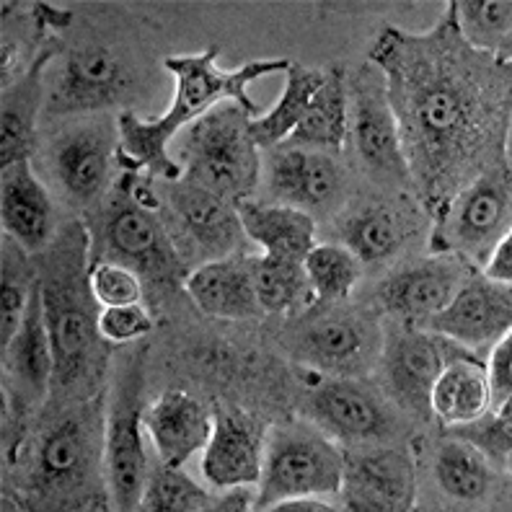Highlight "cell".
<instances>
[{
	"instance_id": "cell-1",
	"label": "cell",
	"mask_w": 512,
	"mask_h": 512,
	"mask_svg": "<svg viewBox=\"0 0 512 512\" xmlns=\"http://www.w3.org/2000/svg\"><path fill=\"white\" fill-rule=\"evenodd\" d=\"M368 63L386 81L406 166L430 218L484 171L510 161V63L466 44L453 0L422 34L386 26Z\"/></svg>"
},
{
	"instance_id": "cell-2",
	"label": "cell",
	"mask_w": 512,
	"mask_h": 512,
	"mask_svg": "<svg viewBox=\"0 0 512 512\" xmlns=\"http://www.w3.org/2000/svg\"><path fill=\"white\" fill-rule=\"evenodd\" d=\"M220 44L194 55H171L163 68L176 78V99L169 109L153 119L135 112H119L117 117V169L125 174L148 176L153 182L174 184L184 176L182 166L169 153L171 140L192 122L215 109L223 101H233L251 119L262 117V104L249 96V83L264 75L285 73L290 60H251L236 70L218 68Z\"/></svg>"
},
{
	"instance_id": "cell-3",
	"label": "cell",
	"mask_w": 512,
	"mask_h": 512,
	"mask_svg": "<svg viewBox=\"0 0 512 512\" xmlns=\"http://www.w3.org/2000/svg\"><path fill=\"white\" fill-rule=\"evenodd\" d=\"M42 282L44 313L50 324L52 352H55L57 386H73L88 373L99 342V313L88 288V259L91 238L81 223L65 225L57 241L47 246Z\"/></svg>"
},
{
	"instance_id": "cell-4",
	"label": "cell",
	"mask_w": 512,
	"mask_h": 512,
	"mask_svg": "<svg viewBox=\"0 0 512 512\" xmlns=\"http://www.w3.org/2000/svg\"><path fill=\"white\" fill-rule=\"evenodd\" d=\"M244 109L223 101L187 127L179 140V166L192 182L228 202L254 200L262 184V153L249 130Z\"/></svg>"
},
{
	"instance_id": "cell-5",
	"label": "cell",
	"mask_w": 512,
	"mask_h": 512,
	"mask_svg": "<svg viewBox=\"0 0 512 512\" xmlns=\"http://www.w3.org/2000/svg\"><path fill=\"white\" fill-rule=\"evenodd\" d=\"M344 479V453L321 427L290 425L275 430L264 443L262 476L256 484L254 510L293 497L339 494Z\"/></svg>"
},
{
	"instance_id": "cell-6",
	"label": "cell",
	"mask_w": 512,
	"mask_h": 512,
	"mask_svg": "<svg viewBox=\"0 0 512 512\" xmlns=\"http://www.w3.org/2000/svg\"><path fill=\"white\" fill-rule=\"evenodd\" d=\"M510 161L484 171L432 215L430 256H458L484 264L489 251L510 233Z\"/></svg>"
},
{
	"instance_id": "cell-7",
	"label": "cell",
	"mask_w": 512,
	"mask_h": 512,
	"mask_svg": "<svg viewBox=\"0 0 512 512\" xmlns=\"http://www.w3.org/2000/svg\"><path fill=\"white\" fill-rule=\"evenodd\" d=\"M91 259H112L125 264L138 272L140 280L156 285H174L176 280H182L184 285V277L189 275L158 210L140 205L119 184Z\"/></svg>"
},
{
	"instance_id": "cell-8",
	"label": "cell",
	"mask_w": 512,
	"mask_h": 512,
	"mask_svg": "<svg viewBox=\"0 0 512 512\" xmlns=\"http://www.w3.org/2000/svg\"><path fill=\"white\" fill-rule=\"evenodd\" d=\"M143 363L127 365L114 386L112 406L104 435V466H107L109 500L117 510H140L145 479H148V453L143 443Z\"/></svg>"
},
{
	"instance_id": "cell-9",
	"label": "cell",
	"mask_w": 512,
	"mask_h": 512,
	"mask_svg": "<svg viewBox=\"0 0 512 512\" xmlns=\"http://www.w3.org/2000/svg\"><path fill=\"white\" fill-rule=\"evenodd\" d=\"M357 161L375 182L409 187L412 174L401 148L399 122L388 104L381 70L365 65L350 83V135ZM414 187V184H412Z\"/></svg>"
},
{
	"instance_id": "cell-10",
	"label": "cell",
	"mask_w": 512,
	"mask_h": 512,
	"mask_svg": "<svg viewBox=\"0 0 512 512\" xmlns=\"http://www.w3.org/2000/svg\"><path fill=\"white\" fill-rule=\"evenodd\" d=\"M132 86L135 73L127 57L112 44L88 42L65 55L44 107L60 117L107 112L132 94Z\"/></svg>"
},
{
	"instance_id": "cell-11",
	"label": "cell",
	"mask_w": 512,
	"mask_h": 512,
	"mask_svg": "<svg viewBox=\"0 0 512 512\" xmlns=\"http://www.w3.org/2000/svg\"><path fill=\"white\" fill-rule=\"evenodd\" d=\"M512 290L487 277L474 275L461 282L448 306L414 329L458 344L463 350H489L497 339L510 334Z\"/></svg>"
},
{
	"instance_id": "cell-12",
	"label": "cell",
	"mask_w": 512,
	"mask_h": 512,
	"mask_svg": "<svg viewBox=\"0 0 512 512\" xmlns=\"http://www.w3.org/2000/svg\"><path fill=\"white\" fill-rule=\"evenodd\" d=\"M267 202L298 207L303 213H326L339 202L344 174L339 163L321 150L277 145L262 161Z\"/></svg>"
},
{
	"instance_id": "cell-13",
	"label": "cell",
	"mask_w": 512,
	"mask_h": 512,
	"mask_svg": "<svg viewBox=\"0 0 512 512\" xmlns=\"http://www.w3.org/2000/svg\"><path fill=\"white\" fill-rule=\"evenodd\" d=\"M344 507L360 512H406L417 505V461L409 448H375L344 456Z\"/></svg>"
},
{
	"instance_id": "cell-14",
	"label": "cell",
	"mask_w": 512,
	"mask_h": 512,
	"mask_svg": "<svg viewBox=\"0 0 512 512\" xmlns=\"http://www.w3.org/2000/svg\"><path fill=\"white\" fill-rule=\"evenodd\" d=\"M161 192L166 194V202L179 225L184 244L194 254H200L205 262L236 254L241 238L246 236L233 202L223 200L197 184L184 182V179L174 184L163 182Z\"/></svg>"
},
{
	"instance_id": "cell-15",
	"label": "cell",
	"mask_w": 512,
	"mask_h": 512,
	"mask_svg": "<svg viewBox=\"0 0 512 512\" xmlns=\"http://www.w3.org/2000/svg\"><path fill=\"white\" fill-rule=\"evenodd\" d=\"M119 135L91 122L65 132L52 145V171L73 205H91L104 194L117 166Z\"/></svg>"
},
{
	"instance_id": "cell-16",
	"label": "cell",
	"mask_w": 512,
	"mask_h": 512,
	"mask_svg": "<svg viewBox=\"0 0 512 512\" xmlns=\"http://www.w3.org/2000/svg\"><path fill=\"white\" fill-rule=\"evenodd\" d=\"M463 280V259L430 256L427 262L409 264L388 275L378 288V303L406 326H419L448 306Z\"/></svg>"
},
{
	"instance_id": "cell-17",
	"label": "cell",
	"mask_w": 512,
	"mask_h": 512,
	"mask_svg": "<svg viewBox=\"0 0 512 512\" xmlns=\"http://www.w3.org/2000/svg\"><path fill=\"white\" fill-rule=\"evenodd\" d=\"M264 430L244 412L220 409L202 450V474L213 489L256 487L264 463Z\"/></svg>"
},
{
	"instance_id": "cell-18",
	"label": "cell",
	"mask_w": 512,
	"mask_h": 512,
	"mask_svg": "<svg viewBox=\"0 0 512 512\" xmlns=\"http://www.w3.org/2000/svg\"><path fill=\"white\" fill-rule=\"evenodd\" d=\"M55 207L32 161L11 163L3 169L0 182V223L3 236L13 238L29 254H42L52 244Z\"/></svg>"
},
{
	"instance_id": "cell-19",
	"label": "cell",
	"mask_w": 512,
	"mask_h": 512,
	"mask_svg": "<svg viewBox=\"0 0 512 512\" xmlns=\"http://www.w3.org/2000/svg\"><path fill=\"white\" fill-rule=\"evenodd\" d=\"M143 425L158 461L184 466L205 450L213 432V414L187 391H166L143 412Z\"/></svg>"
},
{
	"instance_id": "cell-20",
	"label": "cell",
	"mask_w": 512,
	"mask_h": 512,
	"mask_svg": "<svg viewBox=\"0 0 512 512\" xmlns=\"http://www.w3.org/2000/svg\"><path fill=\"white\" fill-rule=\"evenodd\" d=\"M184 290L205 316L220 321H249L264 316L254 290L249 256H225L194 267Z\"/></svg>"
},
{
	"instance_id": "cell-21",
	"label": "cell",
	"mask_w": 512,
	"mask_h": 512,
	"mask_svg": "<svg viewBox=\"0 0 512 512\" xmlns=\"http://www.w3.org/2000/svg\"><path fill=\"white\" fill-rule=\"evenodd\" d=\"M308 406L321 430L347 443L381 440L391 432L386 406L352 381L321 383L308 396Z\"/></svg>"
},
{
	"instance_id": "cell-22",
	"label": "cell",
	"mask_w": 512,
	"mask_h": 512,
	"mask_svg": "<svg viewBox=\"0 0 512 512\" xmlns=\"http://www.w3.org/2000/svg\"><path fill=\"white\" fill-rule=\"evenodd\" d=\"M448 357V344L430 331L406 326L386 344L388 386L412 412H430V391Z\"/></svg>"
},
{
	"instance_id": "cell-23",
	"label": "cell",
	"mask_w": 512,
	"mask_h": 512,
	"mask_svg": "<svg viewBox=\"0 0 512 512\" xmlns=\"http://www.w3.org/2000/svg\"><path fill=\"white\" fill-rule=\"evenodd\" d=\"M60 55L57 47L44 44L42 52L24 73L3 88V114H0V166L32 161L34 138H37V119L44 99V68Z\"/></svg>"
},
{
	"instance_id": "cell-24",
	"label": "cell",
	"mask_w": 512,
	"mask_h": 512,
	"mask_svg": "<svg viewBox=\"0 0 512 512\" xmlns=\"http://www.w3.org/2000/svg\"><path fill=\"white\" fill-rule=\"evenodd\" d=\"M236 213L244 236L254 241L262 254L303 262L308 251L316 246V218L298 207L241 200L236 202Z\"/></svg>"
},
{
	"instance_id": "cell-25",
	"label": "cell",
	"mask_w": 512,
	"mask_h": 512,
	"mask_svg": "<svg viewBox=\"0 0 512 512\" xmlns=\"http://www.w3.org/2000/svg\"><path fill=\"white\" fill-rule=\"evenodd\" d=\"M94 461V430L86 414H73L57 422L39 445L37 484L44 494L81 487Z\"/></svg>"
},
{
	"instance_id": "cell-26",
	"label": "cell",
	"mask_w": 512,
	"mask_h": 512,
	"mask_svg": "<svg viewBox=\"0 0 512 512\" xmlns=\"http://www.w3.org/2000/svg\"><path fill=\"white\" fill-rule=\"evenodd\" d=\"M3 365L16 378V383H21L37 399L50 391V383L55 378V352H52L50 324H47V313H44L39 272L19 331L3 350Z\"/></svg>"
},
{
	"instance_id": "cell-27",
	"label": "cell",
	"mask_w": 512,
	"mask_h": 512,
	"mask_svg": "<svg viewBox=\"0 0 512 512\" xmlns=\"http://www.w3.org/2000/svg\"><path fill=\"white\" fill-rule=\"evenodd\" d=\"M430 412L445 430L474 422L489 412V386L484 363L463 352L445 357L430 391Z\"/></svg>"
},
{
	"instance_id": "cell-28",
	"label": "cell",
	"mask_w": 512,
	"mask_h": 512,
	"mask_svg": "<svg viewBox=\"0 0 512 512\" xmlns=\"http://www.w3.org/2000/svg\"><path fill=\"white\" fill-rule=\"evenodd\" d=\"M350 135V81L344 68L324 70V83L313 94L306 114L282 145L337 153Z\"/></svg>"
},
{
	"instance_id": "cell-29",
	"label": "cell",
	"mask_w": 512,
	"mask_h": 512,
	"mask_svg": "<svg viewBox=\"0 0 512 512\" xmlns=\"http://www.w3.org/2000/svg\"><path fill=\"white\" fill-rule=\"evenodd\" d=\"M409 220L394 205H365L342 223V246L363 264L394 259L409 241Z\"/></svg>"
},
{
	"instance_id": "cell-30",
	"label": "cell",
	"mask_w": 512,
	"mask_h": 512,
	"mask_svg": "<svg viewBox=\"0 0 512 512\" xmlns=\"http://www.w3.org/2000/svg\"><path fill=\"white\" fill-rule=\"evenodd\" d=\"M373 334L355 319H324L308 326L300 337V352L308 363L329 373H350L368 363Z\"/></svg>"
},
{
	"instance_id": "cell-31",
	"label": "cell",
	"mask_w": 512,
	"mask_h": 512,
	"mask_svg": "<svg viewBox=\"0 0 512 512\" xmlns=\"http://www.w3.org/2000/svg\"><path fill=\"white\" fill-rule=\"evenodd\" d=\"M254 290L264 313L298 316L316 303L303 262L285 256H249Z\"/></svg>"
},
{
	"instance_id": "cell-32",
	"label": "cell",
	"mask_w": 512,
	"mask_h": 512,
	"mask_svg": "<svg viewBox=\"0 0 512 512\" xmlns=\"http://www.w3.org/2000/svg\"><path fill=\"white\" fill-rule=\"evenodd\" d=\"M321 83H324V70L303 68L298 63H290V68L285 70V91H282L280 101L269 112H264L262 117L249 122L254 143L262 150L277 148V145L285 143L293 135L300 119H303Z\"/></svg>"
},
{
	"instance_id": "cell-33",
	"label": "cell",
	"mask_w": 512,
	"mask_h": 512,
	"mask_svg": "<svg viewBox=\"0 0 512 512\" xmlns=\"http://www.w3.org/2000/svg\"><path fill=\"white\" fill-rule=\"evenodd\" d=\"M435 479L458 502H481L492 489V463L466 440L448 435L435 456Z\"/></svg>"
},
{
	"instance_id": "cell-34",
	"label": "cell",
	"mask_w": 512,
	"mask_h": 512,
	"mask_svg": "<svg viewBox=\"0 0 512 512\" xmlns=\"http://www.w3.org/2000/svg\"><path fill=\"white\" fill-rule=\"evenodd\" d=\"M456 24L474 50L510 63L512 3L510 0H453Z\"/></svg>"
},
{
	"instance_id": "cell-35",
	"label": "cell",
	"mask_w": 512,
	"mask_h": 512,
	"mask_svg": "<svg viewBox=\"0 0 512 512\" xmlns=\"http://www.w3.org/2000/svg\"><path fill=\"white\" fill-rule=\"evenodd\" d=\"M316 303H339L350 298L363 277V262L342 244H316L303 259Z\"/></svg>"
},
{
	"instance_id": "cell-36",
	"label": "cell",
	"mask_w": 512,
	"mask_h": 512,
	"mask_svg": "<svg viewBox=\"0 0 512 512\" xmlns=\"http://www.w3.org/2000/svg\"><path fill=\"white\" fill-rule=\"evenodd\" d=\"M215 494L200 487L184 466H169L158 461L148 469L140 510L145 512H202L213 510Z\"/></svg>"
},
{
	"instance_id": "cell-37",
	"label": "cell",
	"mask_w": 512,
	"mask_h": 512,
	"mask_svg": "<svg viewBox=\"0 0 512 512\" xmlns=\"http://www.w3.org/2000/svg\"><path fill=\"white\" fill-rule=\"evenodd\" d=\"M3 280H0V350H6L19 331L32 288L37 282L29 251L21 249L13 238L3 236Z\"/></svg>"
},
{
	"instance_id": "cell-38",
	"label": "cell",
	"mask_w": 512,
	"mask_h": 512,
	"mask_svg": "<svg viewBox=\"0 0 512 512\" xmlns=\"http://www.w3.org/2000/svg\"><path fill=\"white\" fill-rule=\"evenodd\" d=\"M512 404L500 409V412H487L481 414L474 422H466V425L450 427L448 435H456V438L466 440V443L474 445L481 456L487 458L492 466L502 471H510L512 461Z\"/></svg>"
},
{
	"instance_id": "cell-39",
	"label": "cell",
	"mask_w": 512,
	"mask_h": 512,
	"mask_svg": "<svg viewBox=\"0 0 512 512\" xmlns=\"http://www.w3.org/2000/svg\"><path fill=\"white\" fill-rule=\"evenodd\" d=\"M88 288L99 308L143 303V280L138 272L112 259H88Z\"/></svg>"
},
{
	"instance_id": "cell-40",
	"label": "cell",
	"mask_w": 512,
	"mask_h": 512,
	"mask_svg": "<svg viewBox=\"0 0 512 512\" xmlns=\"http://www.w3.org/2000/svg\"><path fill=\"white\" fill-rule=\"evenodd\" d=\"M99 337L109 344H132L153 331V316L145 303L112 306L99 311Z\"/></svg>"
},
{
	"instance_id": "cell-41",
	"label": "cell",
	"mask_w": 512,
	"mask_h": 512,
	"mask_svg": "<svg viewBox=\"0 0 512 512\" xmlns=\"http://www.w3.org/2000/svg\"><path fill=\"white\" fill-rule=\"evenodd\" d=\"M489 386V412H500L510 406L512 394V334L489 347V360L484 363Z\"/></svg>"
},
{
	"instance_id": "cell-42",
	"label": "cell",
	"mask_w": 512,
	"mask_h": 512,
	"mask_svg": "<svg viewBox=\"0 0 512 512\" xmlns=\"http://www.w3.org/2000/svg\"><path fill=\"white\" fill-rule=\"evenodd\" d=\"M479 275L492 282H500V285H512V233H505L494 244V249L481 264Z\"/></svg>"
},
{
	"instance_id": "cell-43",
	"label": "cell",
	"mask_w": 512,
	"mask_h": 512,
	"mask_svg": "<svg viewBox=\"0 0 512 512\" xmlns=\"http://www.w3.org/2000/svg\"><path fill=\"white\" fill-rule=\"evenodd\" d=\"M254 505H256V487H231V489H220V494H215L213 510L244 512V510H254Z\"/></svg>"
},
{
	"instance_id": "cell-44",
	"label": "cell",
	"mask_w": 512,
	"mask_h": 512,
	"mask_svg": "<svg viewBox=\"0 0 512 512\" xmlns=\"http://www.w3.org/2000/svg\"><path fill=\"white\" fill-rule=\"evenodd\" d=\"M334 507L324 497H293V500H282L269 507V512H329Z\"/></svg>"
}]
</instances>
